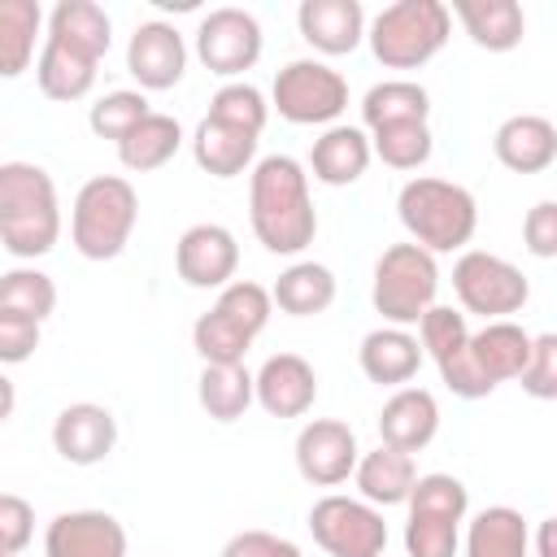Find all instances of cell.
I'll return each instance as SVG.
<instances>
[{
    "mask_svg": "<svg viewBox=\"0 0 557 557\" xmlns=\"http://www.w3.org/2000/svg\"><path fill=\"white\" fill-rule=\"evenodd\" d=\"M292 457H296V470H300L305 483L339 487V483L352 479V466L361 457L357 431L348 422H339V418H313V422L300 426Z\"/></svg>",
    "mask_w": 557,
    "mask_h": 557,
    "instance_id": "5bb4252c",
    "label": "cell"
},
{
    "mask_svg": "<svg viewBox=\"0 0 557 557\" xmlns=\"http://www.w3.org/2000/svg\"><path fill=\"white\" fill-rule=\"evenodd\" d=\"M335 292H339V283H335L331 265L292 261L270 287V305H278L287 318H313V313H326L335 305Z\"/></svg>",
    "mask_w": 557,
    "mask_h": 557,
    "instance_id": "f546056e",
    "label": "cell"
},
{
    "mask_svg": "<svg viewBox=\"0 0 557 557\" xmlns=\"http://www.w3.org/2000/svg\"><path fill=\"white\" fill-rule=\"evenodd\" d=\"M222 557H305L292 540H283V535H270V531H239V535H231L226 544H222Z\"/></svg>",
    "mask_w": 557,
    "mask_h": 557,
    "instance_id": "b9f144b4",
    "label": "cell"
},
{
    "mask_svg": "<svg viewBox=\"0 0 557 557\" xmlns=\"http://www.w3.org/2000/svg\"><path fill=\"white\" fill-rule=\"evenodd\" d=\"M248 222L265 252L296 257L318 235V209L309 196V174L296 157L270 152L252 161L248 174Z\"/></svg>",
    "mask_w": 557,
    "mask_h": 557,
    "instance_id": "7a4b0ae2",
    "label": "cell"
},
{
    "mask_svg": "<svg viewBox=\"0 0 557 557\" xmlns=\"http://www.w3.org/2000/svg\"><path fill=\"white\" fill-rule=\"evenodd\" d=\"M370 139H366V131L361 126H344V122H335V126H326L318 139H313V148H309V170H313V178L318 183H326V187H352L366 170H370Z\"/></svg>",
    "mask_w": 557,
    "mask_h": 557,
    "instance_id": "cb8c5ba5",
    "label": "cell"
},
{
    "mask_svg": "<svg viewBox=\"0 0 557 557\" xmlns=\"http://www.w3.org/2000/svg\"><path fill=\"white\" fill-rule=\"evenodd\" d=\"M522 244L531 257L553 261L557 257V200H535L522 218Z\"/></svg>",
    "mask_w": 557,
    "mask_h": 557,
    "instance_id": "60d3db41",
    "label": "cell"
},
{
    "mask_svg": "<svg viewBox=\"0 0 557 557\" xmlns=\"http://www.w3.org/2000/svg\"><path fill=\"white\" fill-rule=\"evenodd\" d=\"M274 305L270 292L252 278H231L218 300L191 322V348L205 366H239L252 339L265 331Z\"/></svg>",
    "mask_w": 557,
    "mask_h": 557,
    "instance_id": "5b68a950",
    "label": "cell"
},
{
    "mask_svg": "<svg viewBox=\"0 0 557 557\" xmlns=\"http://www.w3.org/2000/svg\"><path fill=\"white\" fill-rule=\"evenodd\" d=\"M261 22L248 13V9H235V4H222V9H209L196 26V57L209 74L218 78H239L244 70H252L261 61Z\"/></svg>",
    "mask_w": 557,
    "mask_h": 557,
    "instance_id": "4fadbf2b",
    "label": "cell"
},
{
    "mask_svg": "<svg viewBox=\"0 0 557 557\" xmlns=\"http://www.w3.org/2000/svg\"><path fill=\"white\" fill-rule=\"evenodd\" d=\"M126 527L104 509H65L44 531V557H126Z\"/></svg>",
    "mask_w": 557,
    "mask_h": 557,
    "instance_id": "e0dca14e",
    "label": "cell"
},
{
    "mask_svg": "<svg viewBox=\"0 0 557 557\" xmlns=\"http://www.w3.org/2000/svg\"><path fill=\"white\" fill-rule=\"evenodd\" d=\"M35 540V509L17 492H0V557L26 553Z\"/></svg>",
    "mask_w": 557,
    "mask_h": 557,
    "instance_id": "ab89813d",
    "label": "cell"
},
{
    "mask_svg": "<svg viewBox=\"0 0 557 557\" xmlns=\"http://www.w3.org/2000/svg\"><path fill=\"white\" fill-rule=\"evenodd\" d=\"M461 557H531V527L513 505H487L466 522Z\"/></svg>",
    "mask_w": 557,
    "mask_h": 557,
    "instance_id": "83f0119b",
    "label": "cell"
},
{
    "mask_svg": "<svg viewBox=\"0 0 557 557\" xmlns=\"http://www.w3.org/2000/svg\"><path fill=\"white\" fill-rule=\"evenodd\" d=\"M370 139V157H379L387 170H422L431 161V122H392V126H374L366 131Z\"/></svg>",
    "mask_w": 557,
    "mask_h": 557,
    "instance_id": "d590c367",
    "label": "cell"
},
{
    "mask_svg": "<svg viewBox=\"0 0 557 557\" xmlns=\"http://www.w3.org/2000/svg\"><path fill=\"white\" fill-rule=\"evenodd\" d=\"M413 479H418L413 457H409V453H400V448H387V444H379V448L361 453V457H357V466H352V483H357L361 500H366V505H374V509L405 505V500H409Z\"/></svg>",
    "mask_w": 557,
    "mask_h": 557,
    "instance_id": "484cf974",
    "label": "cell"
},
{
    "mask_svg": "<svg viewBox=\"0 0 557 557\" xmlns=\"http://www.w3.org/2000/svg\"><path fill=\"white\" fill-rule=\"evenodd\" d=\"M117 444L113 409L96 400H74L52 418V448L70 466H100Z\"/></svg>",
    "mask_w": 557,
    "mask_h": 557,
    "instance_id": "d6986e66",
    "label": "cell"
},
{
    "mask_svg": "<svg viewBox=\"0 0 557 557\" xmlns=\"http://www.w3.org/2000/svg\"><path fill=\"white\" fill-rule=\"evenodd\" d=\"M148 96L144 91H131V87H117V91H104L91 109H87V126L96 139H122L126 131H135L144 117H148Z\"/></svg>",
    "mask_w": 557,
    "mask_h": 557,
    "instance_id": "8d00e7d4",
    "label": "cell"
},
{
    "mask_svg": "<svg viewBox=\"0 0 557 557\" xmlns=\"http://www.w3.org/2000/svg\"><path fill=\"white\" fill-rule=\"evenodd\" d=\"M252 400L270 418H305L318 400V370L300 352H274L252 374Z\"/></svg>",
    "mask_w": 557,
    "mask_h": 557,
    "instance_id": "ac0fdd59",
    "label": "cell"
},
{
    "mask_svg": "<svg viewBox=\"0 0 557 557\" xmlns=\"http://www.w3.org/2000/svg\"><path fill=\"white\" fill-rule=\"evenodd\" d=\"M296 26L313 52L344 57L366 39V9L361 0H300Z\"/></svg>",
    "mask_w": 557,
    "mask_h": 557,
    "instance_id": "44dd1931",
    "label": "cell"
},
{
    "mask_svg": "<svg viewBox=\"0 0 557 557\" xmlns=\"http://www.w3.org/2000/svg\"><path fill=\"white\" fill-rule=\"evenodd\" d=\"M205 117L226 122V126H239V131H248V135H261V131H265V117H270V104H265L261 87L235 78V83H222V87L213 91Z\"/></svg>",
    "mask_w": 557,
    "mask_h": 557,
    "instance_id": "74e56055",
    "label": "cell"
},
{
    "mask_svg": "<svg viewBox=\"0 0 557 557\" xmlns=\"http://www.w3.org/2000/svg\"><path fill=\"white\" fill-rule=\"evenodd\" d=\"M396 218L409 231V244L435 252H466V244L479 231V205L474 196L453 183V178H435V174H418L400 187L396 196Z\"/></svg>",
    "mask_w": 557,
    "mask_h": 557,
    "instance_id": "277c9868",
    "label": "cell"
},
{
    "mask_svg": "<svg viewBox=\"0 0 557 557\" xmlns=\"http://www.w3.org/2000/svg\"><path fill=\"white\" fill-rule=\"evenodd\" d=\"M126 70L139 83V91H170L187 70V44L174 22L148 17L131 30L126 44Z\"/></svg>",
    "mask_w": 557,
    "mask_h": 557,
    "instance_id": "2e32d148",
    "label": "cell"
},
{
    "mask_svg": "<svg viewBox=\"0 0 557 557\" xmlns=\"http://www.w3.org/2000/svg\"><path fill=\"white\" fill-rule=\"evenodd\" d=\"M39 30H44L39 0H0V78H17L30 70Z\"/></svg>",
    "mask_w": 557,
    "mask_h": 557,
    "instance_id": "d6a6232c",
    "label": "cell"
},
{
    "mask_svg": "<svg viewBox=\"0 0 557 557\" xmlns=\"http://www.w3.org/2000/svg\"><path fill=\"white\" fill-rule=\"evenodd\" d=\"M492 152L513 174H544L557 161V126L540 113H513L496 126Z\"/></svg>",
    "mask_w": 557,
    "mask_h": 557,
    "instance_id": "7402d4cb",
    "label": "cell"
},
{
    "mask_svg": "<svg viewBox=\"0 0 557 557\" xmlns=\"http://www.w3.org/2000/svg\"><path fill=\"white\" fill-rule=\"evenodd\" d=\"M309 531L326 557H383L387 553L383 509L366 505L361 496L326 492L309 509Z\"/></svg>",
    "mask_w": 557,
    "mask_h": 557,
    "instance_id": "7c38bea8",
    "label": "cell"
},
{
    "mask_svg": "<svg viewBox=\"0 0 557 557\" xmlns=\"http://www.w3.org/2000/svg\"><path fill=\"white\" fill-rule=\"evenodd\" d=\"M405 557H457L461 522L470 513V492L457 474H418L409 487Z\"/></svg>",
    "mask_w": 557,
    "mask_h": 557,
    "instance_id": "9c48e42d",
    "label": "cell"
},
{
    "mask_svg": "<svg viewBox=\"0 0 557 557\" xmlns=\"http://www.w3.org/2000/svg\"><path fill=\"white\" fill-rule=\"evenodd\" d=\"M357 366L379 387H405L422 366V344L405 326H374L357 348Z\"/></svg>",
    "mask_w": 557,
    "mask_h": 557,
    "instance_id": "603a6c76",
    "label": "cell"
},
{
    "mask_svg": "<svg viewBox=\"0 0 557 557\" xmlns=\"http://www.w3.org/2000/svg\"><path fill=\"white\" fill-rule=\"evenodd\" d=\"M440 265L418 244H387L370 274V305L383 326H418V318L435 305Z\"/></svg>",
    "mask_w": 557,
    "mask_h": 557,
    "instance_id": "ba28073f",
    "label": "cell"
},
{
    "mask_svg": "<svg viewBox=\"0 0 557 557\" xmlns=\"http://www.w3.org/2000/svg\"><path fill=\"white\" fill-rule=\"evenodd\" d=\"M531 553H535V557H557V518H544V522L535 527Z\"/></svg>",
    "mask_w": 557,
    "mask_h": 557,
    "instance_id": "ee69618b",
    "label": "cell"
},
{
    "mask_svg": "<svg viewBox=\"0 0 557 557\" xmlns=\"http://www.w3.org/2000/svg\"><path fill=\"white\" fill-rule=\"evenodd\" d=\"M39 348V322L26 318H0V366H22Z\"/></svg>",
    "mask_w": 557,
    "mask_h": 557,
    "instance_id": "7bdbcfd3",
    "label": "cell"
},
{
    "mask_svg": "<svg viewBox=\"0 0 557 557\" xmlns=\"http://www.w3.org/2000/svg\"><path fill=\"white\" fill-rule=\"evenodd\" d=\"M440 435V400L426 387H396L383 409H379V444L400 448V453H422Z\"/></svg>",
    "mask_w": 557,
    "mask_h": 557,
    "instance_id": "ffe728a7",
    "label": "cell"
},
{
    "mask_svg": "<svg viewBox=\"0 0 557 557\" xmlns=\"http://www.w3.org/2000/svg\"><path fill=\"white\" fill-rule=\"evenodd\" d=\"M453 13L444 0H396L366 22V44L383 70H418L444 52Z\"/></svg>",
    "mask_w": 557,
    "mask_h": 557,
    "instance_id": "8992f818",
    "label": "cell"
},
{
    "mask_svg": "<svg viewBox=\"0 0 557 557\" xmlns=\"http://www.w3.org/2000/svg\"><path fill=\"white\" fill-rule=\"evenodd\" d=\"M174 270L196 292H222L239 270V244L222 222H196L174 244Z\"/></svg>",
    "mask_w": 557,
    "mask_h": 557,
    "instance_id": "9a60e30c",
    "label": "cell"
},
{
    "mask_svg": "<svg viewBox=\"0 0 557 557\" xmlns=\"http://www.w3.org/2000/svg\"><path fill=\"white\" fill-rule=\"evenodd\" d=\"M518 383L531 400H557V335L531 339V357H527Z\"/></svg>",
    "mask_w": 557,
    "mask_h": 557,
    "instance_id": "f35d334b",
    "label": "cell"
},
{
    "mask_svg": "<svg viewBox=\"0 0 557 557\" xmlns=\"http://www.w3.org/2000/svg\"><path fill=\"white\" fill-rule=\"evenodd\" d=\"M257 139H261V135H248V131H239V126L200 117V126H196V135H191V157H196V165H200L205 174H213V178H239L244 170H252Z\"/></svg>",
    "mask_w": 557,
    "mask_h": 557,
    "instance_id": "f1b7e54d",
    "label": "cell"
},
{
    "mask_svg": "<svg viewBox=\"0 0 557 557\" xmlns=\"http://www.w3.org/2000/svg\"><path fill=\"white\" fill-rule=\"evenodd\" d=\"M113 44V22L96 0H57L48 13L44 48L35 57V83L48 100H83L96 87V70Z\"/></svg>",
    "mask_w": 557,
    "mask_h": 557,
    "instance_id": "6da1fadb",
    "label": "cell"
},
{
    "mask_svg": "<svg viewBox=\"0 0 557 557\" xmlns=\"http://www.w3.org/2000/svg\"><path fill=\"white\" fill-rule=\"evenodd\" d=\"M196 400L213 422H239L252 405V374L248 366H205L196 379Z\"/></svg>",
    "mask_w": 557,
    "mask_h": 557,
    "instance_id": "836d02e7",
    "label": "cell"
},
{
    "mask_svg": "<svg viewBox=\"0 0 557 557\" xmlns=\"http://www.w3.org/2000/svg\"><path fill=\"white\" fill-rule=\"evenodd\" d=\"M139 222V196L122 174H96L78 187L70 209V239L87 261H113L126 252Z\"/></svg>",
    "mask_w": 557,
    "mask_h": 557,
    "instance_id": "52a82bcc",
    "label": "cell"
},
{
    "mask_svg": "<svg viewBox=\"0 0 557 557\" xmlns=\"http://www.w3.org/2000/svg\"><path fill=\"white\" fill-rule=\"evenodd\" d=\"M531 331H522L518 322H509V318H500V322H483L479 331H470V361H474V370L492 383V387H500V383H509V379H518L522 374V366H527V357H531Z\"/></svg>",
    "mask_w": 557,
    "mask_h": 557,
    "instance_id": "d4e9b609",
    "label": "cell"
},
{
    "mask_svg": "<svg viewBox=\"0 0 557 557\" xmlns=\"http://www.w3.org/2000/svg\"><path fill=\"white\" fill-rule=\"evenodd\" d=\"M13 409H17V387H13V379L0 370V426L13 418Z\"/></svg>",
    "mask_w": 557,
    "mask_h": 557,
    "instance_id": "f6af8a7d",
    "label": "cell"
},
{
    "mask_svg": "<svg viewBox=\"0 0 557 557\" xmlns=\"http://www.w3.org/2000/svg\"><path fill=\"white\" fill-rule=\"evenodd\" d=\"M61 239L57 183L35 161H0V244L17 261L48 257Z\"/></svg>",
    "mask_w": 557,
    "mask_h": 557,
    "instance_id": "3957f363",
    "label": "cell"
},
{
    "mask_svg": "<svg viewBox=\"0 0 557 557\" xmlns=\"http://www.w3.org/2000/svg\"><path fill=\"white\" fill-rule=\"evenodd\" d=\"M426 117H431V91L413 78H383L361 100V131L392 122H426Z\"/></svg>",
    "mask_w": 557,
    "mask_h": 557,
    "instance_id": "1f68e13d",
    "label": "cell"
},
{
    "mask_svg": "<svg viewBox=\"0 0 557 557\" xmlns=\"http://www.w3.org/2000/svg\"><path fill=\"white\" fill-rule=\"evenodd\" d=\"M270 109H278V117L292 126H335V117L348 109V78L326 61L296 57L274 74Z\"/></svg>",
    "mask_w": 557,
    "mask_h": 557,
    "instance_id": "30bf717a",
    "label": "cell"
},
{
    "mask_svg": "<svg viewBox=\"0 0 557 557\" xmlns=\"http://www.w3.org/2000/svg\"><path fill=\"white\" fill-rule=\"evenodd\" d=\"M448 13H457L470 44L483 52H513L527 35V13L518 0H453Z\"/></svg>",
    "mask_w": 557,
    "mask_h": 557,
    "instance_id": "4316f807",
    "label": "cell"
},
{
    "mask_svg": "<svg viewBox=\"0 0 557 557\" xmlns=\"http://www.w3.org/2000/svg\"><path fill=\"white\" fill-rule=\"evenodd\" d=\"M453 292L461 300V313H479L483 322H500L531 300L527 274L487 248H466L453 261Z\"/></svg>",
    "mask_w": 557,
    "mask_h": 557,
    "instance_id": "8fae6325",
    "label": "cell"
},
{
    "mask_svg": "<svg viewBox=\"0 0 557 557\" xmlns=\"http://www.w3.org/2000/svg\"><path fill=\"white\" fill-rule=\"evenodd\" d=\"M52 309H57V283L44 270L17 265L0 274V318H26L44 326Z\"/></svg>",
    "mask_w": 557,
    "mask_h": 557,
    "instance_id": "e575fe53",
    "label": "cell"
},
{
    "mask_svg": "<svg viewBox=\"0 0 557 557\" xmlns=\"http://www.w3.org/2000/svg\"><path fill=\"white\" fill-rule=\"evenodd\" d=\"M178 148H183V126H178V117L152 109L135 131H126V135L117 139V161H122L131 174H152V170H161Z\"/></svg>",
    "mask_w": 557,
    "mask_h": 557,
    "instance_id": "4dcf8cb0",
    "label": "cell"
}]
</instances>
